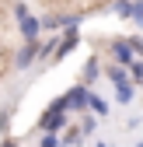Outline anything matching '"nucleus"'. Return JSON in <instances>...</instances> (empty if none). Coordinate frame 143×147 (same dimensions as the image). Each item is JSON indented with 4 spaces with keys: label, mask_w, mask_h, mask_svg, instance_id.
Wrapping results in <instances>:
<instances>
[{
    "label": "nucleus",
    "mask_w": 143,
    "mask_h": 147,
    "mask_svg": "<svg viewBox=\"0 0 143 147\" xmlns=\"http://www.w3.org/2000/svg\"><path fill=\"white\" fill-rule=\"evenodd\" d=\"M77 42H80L77 25H66V32L59 35V46H56V53H52V56H56V60H63L66 53H74V49H77Z\"/></svg>",
    "instance_id": "3"
},
{
    "label": "nucleus",
    "mask_w": 143,
    "mask_h": 147,
    "mask_svg": "<svg viewBox=\"0 0 143 147\" xmlns=\"http://www.w3.org/2000/svg\"><path fill=\"white\" fill-rule=\"evenodd\" d=\"M129 18L136 25H143V0H133V11H129Z\"/></svg>",
    "instance_id": "11"
},
{
    "label": "nucleus",
    "mask_w": 143,
    "mask_h": 147,
    "mask_svg": "<svg viewBox=\"0 0 143 147\" xmlns=\"http://www.w3.org/2000/svg\"><path fill=\"white\" fill-rule=\"evenodd\" d=\"M0 147H17V140H14V137H4V144H0Z\"/></svg>",
    "instance_id": "16"
},
{
    "label": "nucleus",
    "mask_w": 143,
    "mask_h": 147,
    "mask_svg": "<svg viewBox=\"0 0 143 147\" xmlns=\"http://www.w3.org/2000/svg\"><path fill=\"white\" fill-rule=\"evenodd\" d=\"M98 77V60H87V67H84V84H91Z\"/></svg>",
    "instance_id": "9"
},
{
    "label": "nucleus",
    "mask_w": 143,
    "mask_h": 147,
    "mask_svg": "<svg viewBox=\"0 0 143 147\" xmlns=\"http://www.w3.org/2000/svg\"><path fill=\"white\" fill-rule=\"evenodd\" d=\"M129 46H133V53L143 56V39H140V35H129Z\"/></svg>",
    "instance_id": "14"
},
{
    "label": "nucleus",
    "mask_w": 143,
    "mask_h": 147,
    "mask_svg": "<svg viewBox=\"0 0 143 147\" xmlns=\"http://www.w3.org/2000/svg\"><path fill=\"white\" fill-rule=\"evenodd\" d=\"M63 98H66V105H70V109H87V98H91V91H87V84H77V88H70Z\"/></svg>",
    "instance_id": "4"
},
{
    "label": "nucleus",
    "mask_w": 143,
    "mask_h": 147,
    "mask_svg": "<svg viewBox=\"0 0 143 147\" xmlns=\"http://www.w3.org/2000/svg\"><path fill=\"white\" fill-rule=\"evenodd\" d=\"M112 11H115V14H122V18H129V11H133V0H115V4H112Z\"/></svg>",
    "instance_id": "10"
},
{
    "label": "nucleus",
    "mask_w": 143,
    "mask_h": 147,
    "mask_svg": "<svg viewBox=\"0 0 143 147\" xmlns=\"http://www.w3.org/2000/svg\"><path fill=\"white\" fill-rule=\"evenodd\" d=\"M136 147H143V144H136Z\"/></svg>",
    "instance_id": "19"
},
{
    "label": "nucleus",
    "mask_w": 143,
    "mask_h": 147,
    "mask_svg": "<svg viewBox=\"0 0 143 147\" xmlns=\"http://www.w3.org/2000/svg\"><path fill=\"white\" fill-rule=\"evenodd\" d=\"M0 60H4V46H0Z\"/></svg>",
    "instance_id": "17"
},
{
    "label": "nucleus",
    "mask_w": 143,
    "mask_h": 147,
    "mask_svg": "<svg viewBox=\"0 0 143 147\" xmlns=\"http://www.w3.org/2000/svg\"><path fill=\"white\" fill-rule=\"evenodd\" d=\"M129 74H133V81H143V60H133L129 63Z\"/></svg>",
    "instance_id": "12"
},
{
    "label": "nucleus",
    "mask_w": 143,
    "mask_h": 147,
    "mask_svg": "<svg viewBox=\"0 0 143 147\" xmlns=\"http://www.w3.org/2000/svg\"><path fill=\"white\" fill-rule=\"evenodd\" d=\"M98 147H108V144H98Z\"/></svg>",
    "instance_id": "18"
},
{
    "label": "nucleus",
    "mask_w": 143,
    "mask_h": 147,
    "mask_svg": "<svg viewBox=\"0 0 143 147\" xmlns=\"http://www.w3.org/2000/svg\"><path fill=\"white\" fill-rule=\"evenodd\" d=\"M17 25H21V39H25V42H39V32H42V21H35V18L28 14V18H21Z\"/></svg>",
    "instance_id": "5"
},
{
    "label": "nucleus",
    "mask_w": 143,
    "mask_h": 147,
    "mask_svg": "<svg viewBox=\"0 0 143 147\" xmlns=\"http://www.w3.org/2000/svg\"><path fill=\"white\" fill-rule=\"evenodd\" d=\"M105 74H108V81L115 84V95H119V102H129V98H133V81L126 77V70H122L119 63H112Z\"/></svg>",
    "instance_id": "2"
},
{
    "label": "nucleus",
    "mask_w": 143,
    "mask_h": 147,
    "mask_svg": "<svg viewBox=\"0 0 143 147\" xmlns=\"http://www.w3.org/2000/svg\"><path fill=\"white\" fill-rule=\"evenodd\" d=\"M39 147H59V140H56V133H42V144Z\"/></svg>",
    "instance_id": "13"
},
{
    "label": "nucleus",
    "mask_w": 143,
    "mask_h": 147,
    "mask_svg": "<svg viewBox=\"0 0 143 147\" xmlns=\"http://www.w3.org/2000/svg\"><path fill=\"white\" fill-rule=\"evenodd\" d=\"M39 53H42V46H39V42H25V46H21V53H17V67H21V70H25V67H31V60H39Z\"/></svg>",
    "instance_id": "6"
},
{
    "label": "nucleus",
    "mask_w": 143,
    "mask_h": 147,
    "mask_svg": "<svg viewBox=\"0 0 143 147\" xmlns=\"http://www.w3.org/2000/svg\"><path fill=\"white\" fill-rule=\"evenodd\" d=\"M66 98H56L45 112H42V119H39V130L42 133H56V130H63V123H66Z\"/></svg>",
    "instance_id": "1"
},
{
    "label": "nucleus",
    "mask_w": 143,
    "mask_h": 147,
    "mask_svg": "<svg viewBox=\"0 0 143 147\" xmlns=\"http://www.w3.org/2000/svg\"><path fill=\"white\" fill-rule=\"evenodd\" d=\"M112 53H115L119 67H129V63H133V46H129L126 39H115V42H112Z\"/></svg>",
    "instance_id": "7"
},
{
    "label": "nucleus",
    "mask_w": 143,
    "mask_h": 147,
    "mask_svg": "<svg viewBox=\"0 0 143 147\" xmlns=\"http://www.w3.org/2000/svg\"><path fill=\"white\" fill-rule=\"evenodd\" d=\"M87 109H91V112H98V116H108V102H105V98H98V95H91V98H87Z\"/></svg>",
    "instance_id": "8"
},
{
    "label": "nucleus",
    "mask_w": 143,
    "mask_h": 147,
    "mask_svg": "<svg viewBox=\"0 0 143 147\" xmlns=\"http://www.w3.org/2000/svg\"><path fill=\"white\" fill-rule=\"evenodd\" d=\"M14 18H17V21H21V18H28V7H25V4H14Z\"/></svg>",
    "instance_id": "15"
}]
</instances>
